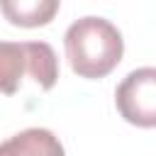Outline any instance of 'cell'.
Masks as SVG:
<instances>
[{
    "label": "cell",
    "mask_w": 156,
    "mask_h": 156,
    "mask_svg": "<svg viewBox=\"0 0 156 156\" xmlns=\"http://www.w3.org/2000/svg\"><path fill=\"white\" fill-rule=\"evenodd\" d=\"M66 58L80 78H105L117 68L124 54L122 32L105 17H80L63 34Z\"/></svg>",
    "instance_id": "1"
},
{
    "label": "cell",
    "mask_w": 156,
    "mask_h": 156,
    "mask_svg": "<svg viewBox=\"0 0 156 156\" xmlns=\"http://www.w3.org/2000/svg\"><path fill=\"white\" fill-rule=\"evenodd\" d=\"M32 76L41 90L58 80V58L46 41H0V93L15 95L22 76Z\"/></svg>",
    "instance_id": "2"
},
{
    "label": "cell",
    "mask_w": 156,
    "mask_h": 156,
    "mask_svg": "<svg viewBox=\"0 0 156 156\" xmlns=\"http://www.w3.org/2000/svg\"><path fill=\"white\" fill-rule=\"evenodd\" d=\"M115 105L124 122L134 127H156V68H134L115 90Z\"/></svg>",
    "instance_id": "3"
},
{
    "label": "cell",
    "mask_w": 156,
    "mask_h": 156,
    "mask_svg": "<svg viewBox=\"0 0 156 156\" xmlns=\"http://www.w3.org/2000/svg\"><path fill=\"white\" fill-rule=\"evenodd\" d=\"M0 156H66V151L51 129L29 127L0 141Z\"/></svg>",
    "instance_id": "4"
},
{
    "label": "cell",
    "mask_w": 156,
    "mask_h": 156,
    "mask_svg": "<svg viewBox=\"0 0 156 156\" xmlns=\"http://www.w3.org/2000/svg\"><path fill=\"white\" fill-rule=\"evenodd\" d=\"M0 12L17 27H44L58 12L56 0H0Z\"/></svg>",
    "instance_id": "5"
}]
</instances>
